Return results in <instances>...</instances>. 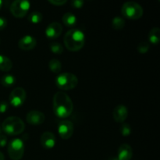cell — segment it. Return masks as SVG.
Segmentation results:
<instances>
[{
    "instance_id": "cell-28",
    "label": "cell",
    "mask_w": 160,
    "mask_h": 160,
    "mask_svg": "<svg viewBox=\"0 0 160 160\" xmlns=\"http://www.w3.org/2000/svg\"><path fill=\"white\" fill-rule=\"evenodd\" d=\"M7 137L6 135H2V134H0V147L2 148L5 147L7 144Z\"/></svg>"
},
{
    "instance_id": "cell-10",
    "label": "cell",
    "mask_w": 160,
    "mask_h": 160,
    "mask_svg": "<svg viewBox=\"0 0 160 160\" xmlns=\"http://www.w3.org/2000/svg\"><path fill=\"white\" fill-rule=\"evenodd\" d=\"M27 122L29 124L38 126L44 123L45 120V117L43 112L38 110H31L27 114L26 117Z\"/></svg>"
},
{
    "instance_id": "cell-6",
    "label": "cell",
    "mask_w": 160,
    "mask_h": 160,
    "mask_svg": "<svg viewBox=\"0 0 160 160\" xmlns=\"http://www.w3.org/2000/svg\"><path fill=\"white\" fill-rule=\"evenodd\" d=\"M24 153V144L20 138H14L8 145V154L12 160H20Z\"/></svg>"
},
{
    "instance_id": "cell-12",
    "label": "cell",
    "mask_w": 160,
    "mask_h": 160,
    "mask_svg": "<svg viewBox=\"0 0 160 160\" xmlns=\"http://www.w3.org/2000/svg\"><path fill=\"white\" fill-rule=\"evenodd\" d=\"M40 143L45 149H52L56 145V137L52 132H44L41 136Z\"/></svg>"
},
{
    "instance_id": "cell-2",
    "label": "cell",
    "mask_w": 160,
    "mask_h": 160,
    "mask_svg": "<svg viewBox=\"0 0 160 160\" xmlns=\"http://www.w3.org/2000/svg\"><path fill=\"white\" fill-rule=\"evenodd\" d=\"M64 45L69 51L78 52L85 44V35L78 29H71L66 33L63 38Z\"/></svg>"
},
{
    "instance_id": "cell-22",
    "label": "cell",
    "mask_w": 160,
    "mask_h": 160,
    "mask_svg": "<svg viewBox=\"0 0 160 160\" xmlns=\"http://www.w3.org/2000/svg\"><path fill=\"white\" fill-rule=\"evenodd\" d=\"M43 16L38 11H34L32 12L28 17V20L32 23H39L42 20Z\"/></svg>"
},
{
    "instance_id": "cell-25",
    "label": "cell",
    "mask_w": 160,
    "mask_h": 160,
    "mask_svg": "<svg viewBox=\"0 0 160 160\" xmlns=\"http://www.w3.org/2000/svg\"><path fill=\"white\" fill-rule=\"evenodd\" d=\"M149 49V44L147 42H142L138 46V51L140 53H146Z\"/></svg>"
},
{
    "instance_id": "cell-21",
    "label": "cell",
    "mask_w": 160,
    "mask_h": 160,
    "mask_svg": "<svg viewBox=\"0 0 160 160\" xmlns=\"http://www.w3.org/2000/svg\"><path fill=\"white\" fill-rule=\"evenodd\" d=\"M112 26L115 30L120 31L122 30L125 26V20L124 19L120 17H116L112 19Z\"/></svg>"
},
{
    "instance_id": "cell-15",
    "label": "cell",
    "mask_w": 160,
    "mask_h": 160,
    "mask_svg": "<svg viewBox=\"0 0 160 160\" xmlns=\"http://www.w3.org/2000/svg\"><path fill=\"white\" fill-rule=\"evenodd\" d=\"M133 156V151L131 147L128 144H123L120 146L117 153V158L119 160H131Z\"/></svg>"
},
{
    "instance_id": "cell-29",
    "label": "cell",
    "mask_w": 160,
    "mask_h": 160,
    "mask_svg": "<svg viewBox=\"0 0 160 160\" xmlns=\"http://www.w3.org/2000/svg\"><path fill=\"white\" fill-rule=\"evenodd\" d=\"M48 2L55 6H62L67 2V0H48Z\"/></svg>"
},
{
    "instance_id": "cell-32",
    "label": "cell",
    "mask_w": 160,
    "mask_h": 160,
    "mask_svg": "<svg viewBox=\"0 0 160 160\" xmlns=\"http://www.w3.org/2000/svg\"><path fill=\"white\" fill-rule=\"evenodd\" d=\"M109 160H119V159H118V158H117V157H112V158H111V159Z\"/></svg>"
},
{
    "instance_id": "cell-8",
    "label": "cell",
    "mask_w": 160,
    "mask_h": 160,
    "mask_svg": "<svg viewBox=\"0 0 160 160\" xmlns=\"http://www.w3.org/2000/svg\"><path fill=\"white\" fill-rule=\"evenodd\" d=\"M27 94L23 88H16L9 95V102L13 107H20L24 103Z\"/></svg>"
},
{
    "instance_id": "cell-27",
    "label": "cell",
    "mask_w": 160,
    "mask_h": 160,
    "mask_svg": "<svg viewBox=\"0 0 160 160\" xmlns=\"http://www.w3.org/2000/svg\"><path fill=\"white\" fill-rule=\"evenodd\" d=\"M8 109V104L6 102H0V113H5Z\"/></svg>"
},
{
    "instance_id": "cell-23",
    "label": "cell",
    "mask_w": 160,
    "mask_h": 160,
    "mask_svg": "<svg viewBox=\"0 0 160 160\" xmlns=\"http://www.w3.org/2000/svg\"><path fill=\"white\" fill-rule=\"evenodd\" d=\"M50 49H51L52 52L55 53V54H62L63 52V47L59 42H52L49 45Z\"/></svg>"
},
{
    "instance_id": "cell-11",
    "label": "cell",
    "mask_w": 160,
    "mask_h": 160,
    "mask_svg": "<svg viewBox=\"0 0 160 160\" xmlns=\"http://www.w3.org/2000/svg\"><path fill=\"white\" fill-rule=\"evenodd\" d=\"M62 31V27L58 22H52L45 29V35L48 38L53 39L59 37Z\"/></svg>"
},
{
    "instance_id": "cell-9",
    "label": "cell",
    "mask_w": 160,
    "mask_h": 160,
    "mask_svg": "<svg viewBox=\"0 0 160 160\" xmlns=\"http://www.w3.org/2000/svg\"><path fill=\"white\" fill-rule=\"evenodd\" d=\"M58 133L61 138L64 140L70 139L73 134V124L67 120H62L58 125Z\"/></svg>"
},
{
    "instance_id": "cell-7",
    "label": "cell",
    "mask_w": 160,
    "mask_h": 160,
    "mask_svg": "<svg viewBox=\"0 0 160 160\" xmlns=\"http://www.w3.org/2000/svg\"><path fill=\"white\" fill-rule=\"evenodd\" d=\"M31 6L29 0H14L10 6V12L13 17L22 18L28 13Z\"/></svg>"
},
{
    "instance_id": "cell-3",
    "label": "cell",
    "mask_w": 160,
    "mask_h": 160,
    "mask_svg": "<svg viewBox=\"0 0 160 160\" xmlns=\"http://www.w3.org/2000/svg\"><path fill=\"white\" fill-rule=\"evenodd\" d=\"M2 131L8 135H18L23 132L25 124L23 120L17 117H7L2 124Z\"/></svg>"
},
{
    "instance_id": "cell-17",
    "label": "cell",
    "mask_w": 160,
    "mask_h": 160,
    "mask_svg": "<svg viewBox=\"0 0 160 160\" xmlns=\"http://www.w3.org/2000/svg\"><path fill=\"white\" fill-rule=\"evenodd\" d=\"M62 23L66 25L67 27L71 28L76 25L77 23V17L72 12H66L63 16H62Z\"/></svg>"
},
{
    "instance_id": "cell-18",
    "label": "cell",
    "mask_w": 160,
    "mask_h": 160,
    "mask_svg": "<svg viewBox=\"0 0 160 160\" xmlns=\"http://www.w3.org/2000/svg\"><path fill=\"white\" fill-rule=\"evenodd\" d=\"M149 42L153 45H158L160 41V29L159 28H153L148 34Z\"/></svg>"
},
{
    "instance_id": "cell-31",
    "label": "cell",
    "mask_w": 160,
    "mask_h": 160,
    "mask_svg": "<svg viewBox=\"0 0 160 160\" xmlns=\"http://www.w3.org/2000/svg\"><path fill=\"white\" fill-rule=\"evenodd\" d=\"M0 160H5V157H4V155L0 152Z\"/></svg>"
},
{
    "instance_id": "cell-5",
    "label": "cell",
    "mask_w": 160,
    "mask_h": 160,
    "mask_svg": "<svg viewBox=\"0 0 160 160\" xmlns=\"http://www.w3.org/2000/svg\"><path fill=\"white\" fill-rule=\"evenodd\" d=\"M121 13L125 18L138 20L143 15V8L135 2H126L121 8Z\"/></svg>"
},
{
    "instance_id": "cell-34",
    "label": "cell",
    "mask_w": 160,
    "mask_h": 160,
    "mask_svg": "<svg viewBox=\"0 0 160 160\" xmlns=\"http://www.w3.org/2000/svg\"><path fill=\"white\" fill-rule=\"evenodd\" d=\"M1 133H2V128L0 127V134H1Z\"/></svg>"
},
{
    "instance_id": "cell-1",
    "label": "cell",
    "mask_w": 160,
    "mask_h": 160,
    "mask_svg": "<svg viewBox=\"0 0 160 160\" xmlns=\"http://www.w3.org/2000/svg\"><path fill=\"white\" fill-rule=\"evenodd\" d=\"M73 104L67 94L62 92H56L53 96V112L55 115L61 119L67 118L71 115Z\"/></svg>"
},
{
    "instance_id": "cell-30",
    "label": "cell",
    "mask_w": 160,
    "mask_h": 160,
    "mask_svg": "<svg viewBox=\"0 0 160 160\" xmlns=\"http://www.w3.org/2000/svg\"><path fill=\"white\" fill-rule=\"evenodd\" d=\"M7 26V20L4 17H0V31L4 30Z\"/></svg>"
},
{
    "instance_id": "cell-33",
    "label": "cell",
    "mask_w": 160,
    "mask_h": 160,
    "mask_svg": "<svg viewBox=\"0 0 160 160\" xmlns=\"http://www.w3.org/2000/svg\"><path fill=\"white\" fill-rule=\"evenodd\" d=\"M2 6V0H0V9H1Z\"/></svg>"
},
{
    "instance_id": "cell-19",
    "label": "cell",
    "mask_w": 160,
    "mask_h": 160,
    "mask_svg": "<svg viewBox=\"0 0 160 160\" xmlns=\"http://www.w3.org/2000/svg\"><path fill=\"white\" fill-rule=\"evenodd\" d=\"M16 78L12 74H6L2 78L1 84L6 88H10L16 83Z\"/></svg>"
},
{
    "instance_id": "cell-24",
    "label": "cell",
    "mask_w": 160,
    "mask_h": 160,
    "mask_svg": "<svg viewBox=\"0 0 160 160\" xmlns=\"http://www.w3.org/2000/svg\"><path fill=\"white\" fill-rule=\"evenodd\" d=\"M123 123V124L120 127V133H121L122 135L124 136V137H128V136H129L131 133V126H130L128 123Z\"/></svg>"
},
{
    "instance_id": "cell-4",
    "label": "cell",
    "mask_w": 160,
    "mask_h": 160,
    "mask_svg": "<svg viewBox=\"0 0 160 160\" xmlns=\"http://www.w3.org/2000/svg\"><path fill=\"white\" fill-rule=\"evenodd\" d=\"M56 87L62 91H69L75 88L78 84V79L74 74L63 73L59 74L55 81Z\"/></svg>"
},
{
    "instance_id": "cell-20",
    "label": "cell",
    "mask_w": 160,
    "mask_h": 160,
    "mask_svg": "<svg viewBox=\"0 0 160 160\" xmlns=\"http://www.w3.org/2000/svg\"><path fill=\"white\" fill-rule=\"evenodd\" d=\"M48 67L50 70L54 73H59L62 69V64L60 61L56 59H52L48 62Z\"/></svg>"
},
{
    "instance_id": "cell-16",
    "label": "cell",
    "mask_w": 160,
    "mask_h": 160,
    "mask_svg": "<svg viewBox=\"0 0 160 160\" xmlns=\"http://www.w3.org/2000/svg\"><path fill=\"white\" fill-rule=\"evenodd\" d=\"M12 61L7 56L0 55V70L4 72H8L12 69Z\"/></svg>"
},
{
    "instance_id": "cell-13",
    "label": "cell",
    "mask_w": 160,
    "mask_h": 160,
    "mask_svg": "<svg viewBox=\"0 0 160 160\" xmlns=\"http://www.w3.org/2000/svg\"><path fill=\"white\" fill-rule=\"evenodd\" d=\"M36 44L37 41L33 36L25 35L20 39L18 42V46L23 51H30L36 46Z\"/></svg>"
},
{
    "instance_id": "cell-26",
    "label": "cell",
    "mask_w": 160,
    "mask_h": 160,
    "mask_svg": "<svg viewBox=\"0 0 160 160\" xmlns=\"http://www.w3.org/2000/svg\"><path fill=\"white\" fill-rule=\"evenodd\" d=\"M71 5L76 9H80L84 5V0H71Z\"/></svg>"
},
{
    "instance_id": "cell-14",
    "label": "cell",
    "mask_w": 160,
    "mask_h": 160,
    "mask_svg": "<svg viewBox=\"0 0 160 160\" xmlns=\"http://www.w3.org/2000/svg\"><path fill=\"white\" fill-rule=\"evenodd\" d=\"M128 116V110L123 105L116 106L113 110L114 120L117 123H123L127 120Z\"/></svg>"
}]
</instances>
